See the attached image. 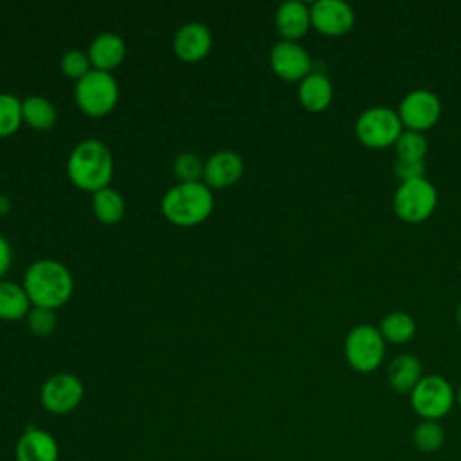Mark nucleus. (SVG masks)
I'll return each instance as SVG.
<instances>
[{
    "label": "nucleus",
    "instance_id": "1",
    "mask_svg": "<svg viewBox=\"0 0 461 461\" xmlns=\"http://www.w3.org/2000/svg\"><path fill=\"white\" fill-rule=\"evenodd\" d=\"M72 288L74 281L68 268L54 259L32 263L23 277V290L36 308L63 306L70 299Z\"/></svg>",
    "mask_w": 461,
    "mask_h": 461
},
{
    "label": "nucleus",
    "instance_id": "2",
    "mask_svg": "<svg viewBox=\"0 0 461 461\" xmlns=\"http://www.w3.org/2000/svg\"><path fill=\"white\" fill-rule=\"evenodd\" d=\"M113 162L108 148L95 139L79 142L67 162V173L74 185L97 193L112 180Z\"/></svg>",
    "mask_w": 461,
    "mask_h": 461
},
{
    "label": "nucleus",
    "instance_id": "3",
    "mask_svg": "<svg viewBox=\"0 0 461 461\" xmlns=\"http://www.w3.org/2000/svg\"><path fill=\"white\" fill-rule=\"evenodd\" d=\"M212 211V194L203 182H180L162 198L164 216L182 227L203 221Z\"/></svg>",
    "mask_w": 461,
    "mask_h": 461
},
{
    "label": "nucleus",
    "instance_id": "4",
    "mask_svg": "<svg viewBox=\"0 0 461 461\" xmlns=\"http://www.w3.org/2000/svg\"><path fill=\"white\" fill-rule=\"evenodd\" d=\"M456 402V393L450 382L439 375H427L411 391L412 411L421 420L439 421L450 412Z\"/></svg>",
    "mask_w": 461,
    "mask_h": 461
},
{
    "label": "nucleus",
    "instance_id": "5",
    "mask_svg": "<svg viewBox=\"0 0 461 461\" xmlns=\"http://www.w3.org/2000/svg\"><path fill=\"white\" fill-rule=\"evenodd\" d=\"M348 364L358 373L375 371L385 355V340L378 328L371 324L355 326L344 342Z\"/></svg>",
    "mask_w": 461,
    "mask_h": 461
},
{
    "label": "nucleus",
    "instance_id": "6",
    "mask_svg": "<svg viewBox=\"0 0 461 461\" xmlns=\"http://www.w3.org/2000/svg\"><path fill=\"white\" fill-rule=\"evenodd\" d=\"M119 86L110 72L90 70L76 85V101L79 108L92 115H106L117 103Z\"/></svg>",
    "mask_w": 461,
    "mask_h": 461
},
{
    "label": "nucleus",
    "instance_id": "7",
    "mask_svg": "<svg viewBox=\"0 0 461 461\" xmlns=\"http://www.w3.org/2000/svg\"><path fill=\"white\" fill-rule=\"evenodd\" d=\"M398 112L387 106H373L362 112L355 122V133L367 148H387L396 142L402 130Z\"/></svg>",
    "mask_w": 461,
    "mask_h": 461
},
{
    "label": "nucleus",
    "instance_id": "8",
    "mask_svg": "<svg viewBox=\"0 0 461 461\" xmlns=\"http://www.w3.org/2000/svg\"><path fill=\"white\" fill-rule=\"evenodd\" d=\"M438 203L436 187L423 176L409 182H402L394 193V212L409 223L427 220Z\"/></svg>",
    "mask_w": 461,
    "mask_h": 461
},
{
    "label": "nucleus",
    "instance_id": "9",
    "mask_svg": "<svg viewBox=\"0 0 461 461\" xmlns=\"http://www.w3.org/2000/svg\"><path fill=\"white\" fill-rule=\"evenodd\" d=\"M441 113V103L436 94L425 88L409 92L400 103V121L412 131H423L436 124Z\"/></svg>",
    "mask_w": 461,
    "mask_h": 461
},
{
    "label": "nucleus",
    "instance_id": "10",
    "mask_svg": "<svg viewBox=\"0 0 461 461\" xmlns=\"http://www.w3.org/2000/svg\"><path fill=\"white\" fill-rule=\"evenodd\" d=\"M40 398L49 412L67 414L79 405L83 398V384L70 373H58L43 384Z\"/></svg>",
    "mask_w": 461,
    "mask_h": 461
},
{
    "label": "nucleus",
    "instance_id": "11",
    "mask_svg": "<svg viewBox=\"0 0 461 461\" xmlns=\"http://www.w3.org/2000/svg\"><path fill=\"white\" fill-rule=\"evenodd\" d=\"M312 25L326 36L346 34L355 23V13L342 0H317L310 7Z\"/></svg>",
    "mask_w": 461,
    "mask_h": 461
},
{
    "label": "nucleus",
    "instance_id": "12",
    "mask_svg": "<svg viewBox=\"0 0 461 461\" xmlns=\"http://www.w3.org/2000/svg\"><path fill=\"white\" fill-rule=\"evenodd\" d=\"M270 65L272 70L286 81H303L308 74H312L310 54L299 43L288 40L274 45L270 52Z\"/></svg>",
    "mask_w": 461,
    "mask_h": 461
},
{
    "label": "nucleus",
    "instance_id": "13",
    "mask_svg": "<svg viewBox=\"0 0 461 461\" xmlns=\"http://www.w3.org/2000/svg\"><path fill=\"white\" fill-rule=\"evenodd\" d=\"M243 173V160L234 151H218L203 166V184L207 187L223 189L240 180Z\"/></svg>",
    "mask_w": 461,
    "mask_h": 461
},
{
    "label": "nucleus",
    "instance_id": "14",
    "mask_svg": "<svg viewBox=\"0 0 461 461\" xmlns=\"http://www.w3.org/2000/svg\"><path fill=\"white\" fill-rule=\"evenodd\" d=\"M173 47L182 61H200L211 49V32L203 23H185L176 31Z\"/></svg>",
    "mask_w": 461,
    "mask_h": 461
},
{
    "label": "nucleus",
    "instance_id": "15",
    "mask_svg": "<svg viewBox=\"0 0 461 461\" xmlns=\"http://www.w3.org/2000/svg\"><path fill=\"white\" fill-rule=\"evenodd\" d=\"M14 454L16 461H58L59 448L47 430L27 427L16 443Z\"/></svg>",
    "mask_w": 461,
    "mask_h": 461
},
{
    "label": "nucleus",
    "instance_id": "16",
    "mask_svg": "<svg viewBox=\"0 0 461 461\" xmlns=\"http://www.w3.org/2000/svg\"><path fill=\"white\" fill-rule=\"evenodd\" d=\"M312 25V16H310V7L299 0H288L279 5L276 13V27L279 34L288 40L295 41L301 36L308 32Z\"/></svg>",
    "mask_w": 461,
    "mask_h": 461
},
{
    "label": "nucleus",
    "instance_id": "17",
    "mask_svg": "<svg viewBox=\"0 0 461 461\" xmlns=\"http://www.w3.org/2000/svg\"><path fill=\"white\" fill-rule=\"evenodd\" d=\"M124 52L126 47L121 36L113 32H103L90 43L88 59L95 67V70L108 72L122 61Z\"/></svg>",
    "mask_w": 461,
    "mask_h": 461
},
{
    "label": "nucleus",
    "instance_id": "18",
    "mask_svg": "<svg viewBox=\"0 0 461 461\" xmlns=\"http://www.w3.org/2000/svg\"><path fill=\"white\" fill-rule=\"evenodd\" d=\"M333 86L326 74L312 72L299 85V101L310 112H321L330 106Z\"/></svg>",
    "mask_w": 461,
    "mask_h": 461
},
{
    "label": "nucleus",
    "instance_id": "19",
    "mask_svg": "<svg viewBox=\"0 0 461 461\" xmlns=\"http://www.w3.org/2000/svg\"><path fill=\"white\" fill-rule=\"evenodd\" d=\"M421 364L418 357L411 353H402L393 358L387 369V378L391 387L396 393H409L416 387V384L421 380Z\"/></svg>",
    "mask_w": 461,
    "mask_h": 461
},
{
    "label": "nucleus",
    "instance_id": "20",
    "mask_svg": "<svg viewBox=\"0 0 461 461\" xmlns=\"http://www.w3.org/2000/svg\"><path fill=\"white\" fill-rule=\"evenodd\" d=\"M29 297L22 286L11 281H0V319L18 321L29 312Z\"/></svg>",
    "mask_w": 461,
    "mask_h": 461
},
{
    "label": "nucleus",
    "instance_id": "21",
    "mask_svg": "<svg viewBox=\"0 0 461 461\" xmlns=\"http://www.w3.org/2000/svg\"><path fill=\"white\" fill-rule=\"evenodd\" d=\"M22 117L36 130H49L56 122V108L49 99L31 95L22 101Z\"/></svg>",
    "mask_w": 461,
    "mask_h": 461
},
{
    "label": "nucleus",
    "instance_id": "22",
    "mask_svg": "<svg viewBox=\"0 0 461 461\" xmlns=\"http://www.w3.org/2000/svg\"><path fill=\"white\" fill-rule=\"evenodd\" d=\"M414 331H416V322L405 312L387 313L380 322V333L384 340H389L394 344H403L411 340Z\"/></svg>",
    "mask_w": 461,
    "mask_h": 461
},
{
    "label": "nucleus",
    "instance_id": "23",
    "mask_svg": "<svg viewBox=\"0 0 461 461\" xmlns=\"http://www.w3.org/2000/svg\"><path fill=\"white\" fill-rule=\"evenodd\" d=\"M445 438L447 434L443 425L434 420H421L412 430V443L423 454L438 452L443 447Z\"/></svg>",
    "mask_w": 461,
    "mask_h": 461
},
{
    "label": "nucleus",
    "instance_id": "24",
    "mask_svg": "<svg viewBox=\"0 0 461 461\" xmlns=\"http://www.w3.org/2000/svg\"><path fill=\"white\" fill-rule=\"evenodd\" d=\"M92 207H94L97 220H101L103 223L119 221L124 212L122 196L115 189H110V187H104V189L94 193Z\"/></svg>",
    "mask_w": 461,
    "mask_h": 461
},
{
    "label": "nucleus",
    "instance_id": "25",
    "mask_svg": "<svg viewBox=\"0 0 461 461\" xmlns=\"http://www.w3.org/2000/svg\"><path fill=\"white\" fill-rule=\"evenodd\" d=\"M22 119V101L11 94H0V137L14 133Z\"/></svg>",
    "mask_w": 461,
    "mask_h": 461
},
{
    "label": "nucleus",
    "instance_id": "26",
    "mask_svg": "<svg viewBox=\"0 0 461 461\" xmlns=\"http://www.w3.org/2000/svg\"><path fill=\"white\" fill-rule=\"evenodd\" d=\"M398 158H411V160H423V157L427 155V139L423 133L420 131H402L400 137L394 142Z\"/></svg>",
    "mask_w": 461,
    "mask_h": 461
},
{
    "label": "nucleus",
    "instance_id": "27",
    "mask_svg": "<svg viewBox=\"0 0 461 461\" xmlns=\"http://www.w3.org/2000/svg\"><path fill=\"white\" fill-rule=\"evenodd\" d=\"M61 70L74 79H81L90 72V59L88 54L81 50H68L61 58Z\"/></svg>",
    "mask_w": 461,
    "mask_h": 461
},
{
    "label": "nucleus",
    "instance_id": "28",
    "mask_svg": "<svg viewBox=\"0 0 461 461\" xmlns=\"http://www.w3.org/2000/svg\"><path fill=\"white\" fill-rule=\"evenodd\" d=\"M175 175L182 182H198V176L203 175L200 158L194 153H182L175 160Z\"/></svg>",
    "mask_w": 461,
    "mask_h": 461
},
{
    "label": "nucleus",
    "instance_id": "29",
    "mask_svg": "<svg viewBox=\"0 0 461 461\" xmlns=\"http://www.w3.org/2000/svg\"><path fill=\"white\" fill-rule=\"evenodd\" d=\"M31 331L34 335H49L54 326H56V319H54V313L52 310L49 308H34L31 313H29V321H27Z\"/></svg>",
    "mask_w": 461,
    "mask_h": 461
},
{
    "label": "nucleus",
    "instance_id": "30",
    "mask_svg": "<svg viewBox=\"0 0 461 461\" xmlns=\"http://www.w3.org/2000/svg\"><path fill=\"white\" fill-rule=\"evenodd\" d=\"M394 173L402 182L423 178L425 175V162L423 160H411V158H396Z\"/></svg>",
    "mask_w": 461,
    "mask_h": 461
},
{
    "label": "nucleus",
    "instance_id": "31",
    "mask_svg": "<svg viewBox=\"0 0 461 461\" xmlns=\"http://www.w3.org/2000/svg\"><path fill=\"white\" fill-rule=\"evenodd\" d=\"M11 267V247L5 238L0 236V277L9 270Z\"/></svg>",
    "mask_w": 461,
    "mask_h": 461
},
{
    "label": "nucleus",
    "instance_id": "32",
    "mask_svg": "<svg viewBox=\"0 0 461 461\" xmlns=\"http://www.w3.org/2000/svg\"><path fill=\"white\" fill-rule=\"evenodd\" d=\"M9 207H11V202H9V198L0 194V214H5V212L9 211Z\"/></svg>",
    "mask_w": 461,
    "mask_h": 461
},
{
    "label": "nucleus",
    "instance_id": "33",
    "mask_svg": "<svg viewBox=\"0 0 461 461\" xmlns=\"http://www.w3.org/2000/svg\"><path fill=\"white\" fill-rule=\"evenodd\" d=\"M456 319H457V322L461 324V304L456 308Z\"/></svg>",
    "mask_w": 461,
    "mask_h": 461
},
{
    "label": "nucleus",
    "instance_id": "34",
    "mask_svg": "<svg viewBox=\"0 0 461 461\" xmlns=\"http://www.w3.org/2000/svg\"><path fill=\"white\" fill-rule=\"evenodd\" d=\"M456 400H457V403H459V407H461V387H459V391H457V394H456Z\"/></svg>",
    "mask_w": 461,
    "mask_h": 461
}]
</instances>
